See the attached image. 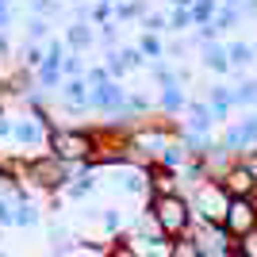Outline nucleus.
I'll return each instance as SVG.
<instances>
[{
  "mask_svg": "<svg viewBox=\"0 0 257 257\" xmlns=\"http://www.w3.org/2000/svg\"><path fill=\"white\" fill-rule=\"evenodd\" d=\"M158 219L165 230H181L184 226V204H177V200H161L158 204Z\"/></svg>",
  "mask_w": 257,
  "mask_h": 257,
  "instance_id": "1",
  "label": "nucleus"
},
{
  "mask_svg": "<svg viewBox=\"0 0 257 257\" xmlns=\"http://www.w3.org/2000/svg\"><path fill=\"white\" fill-rule=\"evenodd\" d=\"M226 226L230 230H249L253 226V211H249L246 200H234V204L226 207Z\"/></svg>",
  "mask_w": 257,
  "mask_h": 257,
  "instance_id": "2",
  "label": "nucleus"
},
{
  "mask_svg": "<svg viewBox=\"0 0 257 257\" xmlns=\"http://www.w3.org/2000/svg\"><path fill=\"white\" fill-rule=\"evenodd\" d=\"M54 146H58V154H65V158H81V154L88 150V142L81 139V135H58Z\"/></svg>",
  "mask_w": 257,
  "mask_h": 257,
  "instance_id": "3",
  "label": "nucleus"
},
{
  "mask_svg": "<svg viewBox=\"0 0 257 257\" xmlns=\"http://www.w3.org/2000/svg\"><path fill=\"white\" fill-rule=\"evenodd\" d=\"M230 188H234V192H246L249 188V173H234V177H230Z\"/></svg>",
  "mask_w": 257,
  "mask_h": 257,
  "instance_id": "4",
  "label": "nucleus"
},
{
  "mask_svg": "<svg viewBox=\"0 0 257 257\" xmlns=\"http://www.w3.org/2000/svg\"><path fill=\"white\" fill-rule=\"evenodd\" d=\"M92 100H96V104H115V92H111V88H96Z\"/></svg>",
  "mask_w": 257,
  "mask_h": 257,
  "instance_id": "5",
  "label": "nucleus"
},
{
  "mask_svg": "<svg viewBox=\"0 0 257 257\" xmlns=\"http://www.w3.org/2000/svg\"><path fill=\"white\" fill-rule=\"evenodd\" d=\"M246 257H257V234L246 238Z\"/></svg>",
  "mask_w": 257,
  "mask_h": 257,
  "instance_id": "6",
  "label": "nucleus"
},
{
  "mask_svg": "<svg viewBox=\"0 0 257 257\" xmlns=\"http://www.w3.org/2000/svg\"><path fill=\"white\" fill-rule=\"evenodd\" d=\"M177 257H196V249L192 246H181V249H177Z\"/></svg>",
  "mask_w": 257,
  "mask_h": 257,
  "instance_id": "7",
  "label": "nucleus"
},
{
  "mask_svg": "<svg viewBox=\"0 0 257 257\" xmlns=\"http://www.w3.org/2000/svg\"><path fill=\"white\" fill-rule=\"evenodd\" d=\"M253 173H257V158H253Z\"/></svg>",
  "mask_w": 257,
  "mask_h": 257,
  "instance_id": "8",
  "label": "nucleus"
},
{
  "mask_svg": "<svg viewBox=\"0 0 257 257\" xmlns=\"http://www.w3.org/2000/svg\"><path fill=\"white\" fill-rule=\"evenodd\" d=\"M0 16H4V8H0Z\"/></svg>",
  "mask_w": 257,
  "mask_h": 257,
  "instance_id": "9",
  "label": "nucleus"
}]
</instances>
